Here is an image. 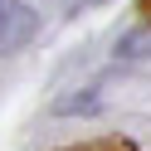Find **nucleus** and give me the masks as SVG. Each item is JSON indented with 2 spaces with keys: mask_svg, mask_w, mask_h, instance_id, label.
Listing matches in <instances>:
<instances>
[{
  "mask_svg": "<svg viewBox=\"0 0 151 151\" xmlns=\"http://www.w3.org/2000/svg\"><path fill=\"white\" fill-rule=\"evenodd\" d=\"M39 34V15L24 0H0V54H15Z\"/></svg>",
  "mask_w": 151,
  "mask_h": 151,
  "instance_id": "nucleus-1",
  "label": "nucleus"
},
{
  "mask_svg": "<svg viewBox=\"0 0 151 151\" xmlns=\"http://www.w3.org/2000/svg\"><path fill=\"white\" fill-rule=\"evenodd\" d=\"M54 112H59V117H98V112H102V88L88 83V88L63 93V98L54 102Z\"/></svg>",
  "mask_w": 151,
  "mask_h": 151,
  "instance_id": "nucleus-2",
  "label": "nucleus"
},
{
  "mask_svg": "<svg viewBox=\"0 0 151 151\" xmlns=\"http://www.w3.org/2000/svg\"><path fill=\"white\" fill-rule=\"evenodd\" d=\"M112 54H117V59H146L151 54V20L137 24V29H127L117 44H112Z\"/></svg>",
  "mask_w": 151,
  "mask_h": 151,
  "instance_id": "nucleus-3",
  "label": "nucleus"
},
{
  "mask_svg": "<svg viewBox=\"0 0 151 151\" xmlns=\"http://www.w3.org/2000/svg\"><path fill=\"white\" fill-rule=\"evenodd\" d=\"M73 151H132V146H127V141H112V137H107V141H88V146H73Z\"/></svg>",
  "mask_w": 151,
  "mask_h": 151,
  "instance_id": "nucleus-4",
  "label": "nucleus"
},
{
  "mask_svg": "<svg viewBox=\"0 0 151 151\" xmlns=\"http://www.w3.org/2000/svg\"><path fill=\"white\" fill-rule=\"evenodd\" d=\"M141 15H151V0H141Z\"/></svg>",
  "mask_w": 151,
  "mask_h": 151,
  "instance_id": "nucleus-5",
  "label": "nucleus"
},
{
  "mask_svg": "<svg viewBox=\"0 0 151 151\" xmlns=\"http://www.w3.org/2000/svg\"><path fill=\"white\" fill-rule=\"evenodd\" d=\"M83 5H102V0H83Z\"/></svg>",
  "mask_w": 151,
  "mask_h": 151,
  "instance_id": "nucleus-6",
  "label": "nucleus"
}]
</instances>
